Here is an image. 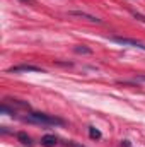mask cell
<instances>
[{
    "mask_svg": "<svg viewBox=\"0 0 145 147\" xmlns=\"http://www.w3.org/2000/svg\"><path fill=\"white\" fill-rule=\"evenodd\" d=\"M65 146H67V147H84V146H80V144H77V142H73V140L65 142Z\"/></svg>",
    "mask_w": 145,
    "mask_h": 147,
    "instance_id": "obj_11",
    "label": "cell"
},
{
    "mask_svg": "<svg viewBox=\"0 0 145 147\" xmlns=\"http://www.w3.org/2000/svg\"><path fill=\"white\" fill-rule=\"evenodd\" d=\"M7 101H10L12 106H17V108H28V110H29V105L24 103V101H19V99H7Z\"/></svg>",
    "mask_w": 145,
    "mask_h": 147,
    "instance_id": "obj_8",
    "label": "cell"
},
{
    "mask_svg": "<svg viewBox=\"0 0 145 147\" xmlns=\"http://www.w3.org/2000/svg\"><path fill=\"white\" fill-rule=\"evenodd\" d=\"M56 144H58V137H56V135H43V137H41V146L55 147Z\"/></svg>",
    "mask_w": 145,
    "mask_h": 147,
    "instance_id": "obj_5",
    "label": "cell"
},
{
    "mask_svg": "<svg viewBox=\"0 0 145 147\" xmlns=\"http://www.w3.org/2000/svg\"><path fill=\"white\" fill-rule=\"evenodd\" d=\"M133 80H135V82H145V75H137Z\"/></svg>",
    "mask_w": 145,
    "mask_h": 147,
    "instance_id": "obj_12",
    "label": "cell"
},
{
    "mask_svg": "<svg viewBox=\"0 0 145 147\" xmlns=\"http://www.w3.org/2000/svg\"><path fill=\"white\" fill-rule=\"evenodd\" d=\"M121 146H123V147H130V142H128V140H123V142H121Z\"/></svg>",
    "mask_w": 145,
    "mask_h": 147,
    "instance_id": "obj_13",
    "label": "cell"
},
{
    "mask_svg": "<svg viewBox=\"0 0 145 147\" xmlns=\"http://www.w3.org/2000/svg\"><path fill=\"white\" fill-rule=\"evenodd\" d=\"M28 123H36V125H65V121L55 115H48V113H38V111H31L28 116L22 118Z\"/></svg>",
    "mask_w": 145,
    "mask_h": 147,
    "instance_id": "obj_1",
    "label": "cell"
},
{
    "mask_svg": "<svg viewBox=\"0 0 145 147\" xmlns=\"http://www.w3.org/2000/svg\"><path fill=\"white\" fill-rule=\"evenodd\" d=\"M0 111H2L3 115H10V116H14V115H15V110H14V108H9V106H7V103H3V105H2Z\"/></svg>",
    "mask_w": 145,
    "mask_h": 147,
    "instance_id": "obj_9",
    "label": "cell"
},
{
    "mask_svg": "<svg viewBox=\"0 0 145 147\" xmlns=\"http://www.w3.org/2000/svg\"><path fill=\"white\" fill-rule=\"evenodd\" d=\"M89 135H91V139H101L103 137L101 132L97 128H94V127H89Z\"/></svg>",
    "mask_w": 145,
    "mask_h": 147,
    "instance_id": "obj_10",
    "label": "cell"
},
{
    "mask_svg": "<svg viewBox=\"0 0 145 147\" xmlns=\"http://www.w3.org/2000/svg\"><path fill=\"white\" fill-rule=\"evenodd\" d=\"M9 74H21V72H44L41 67H36V65H15V67H10L9 70H7Z\"/></svg>",
    "mask_w": 145,
    "mask_h": 147,
    "instance_id": "obj_3",
    "label": "cell"
},
{
    "mask_svg": "<svg viewBox=\"0 0 145 147\" xmlns=\"http://www.w3.org/2000/svg\"><path fill=\"white\" fill-rule=\"evenodd\" d=\"M73 51L79 53V55H92V50L87 48V46H84V45H77V46L73 48Z\"/></svg>",
    "mask_w": 145,
    "mask_h": 147,
    "instance_id": "obj_6",
    "label": "cell"
},
{
    "mask_svg": "<svg viewBox=\"0 0 145 147\" xmlns=\"http://www.w3.org/2000/svg\"><path fill=\"white\" fill-rule=\"evenodd\" d=\"M111 41L118 43V45H123V46H132V48H138V50H144L145 51V45L137 41V39H132V38H123V36H111Z\"/></svg>",
    "mask_w": 145,
    "mask_h": 147,
    "instance_id": "obj_2",
    "label": "cell"
},
{
    "mask_svg": "<svg viewBox=\"0 0 145 147\" xmlns=\"http://www.w3.org/2000/svg\"><path fill=\"white\" fill-rule=\"evenodd\" d=\"M17 139H19L22 144H26V146H31V144H33V142H31V137H29L28 134H24V132H19V134H17Z\"/></svg>",
    "mask_w": 145,
    "mask_h": 147,
    "instance_id": "obj_7",
    "label": "cell"
},
{
    "mask_svg": "<svg viewBox=\"0 0 145 147\" xmlns=\"http://www.w3.org/2000/svg\"><path fill=\"white\" fill-rule=\"evenodd\" d=\"M21 2H26V3H31V5H34V3H36L34 0H21Z\"/></svg>",
    "mask_w": 145,
    "mask_h": 147,
    "instance_id": "obj_14",
    "label": "cell"
},
{
    "mask_svg": "<svg viewBox=\"0 0 145 147\" xmlns=\"http://www.w3.org/2000/svg\"><path fill=\"white\" fill-rule=\"evenodd\" d=\"M68 16L80 17V19H85V21H89V22H97V24H101V22H103L99 17H96V16H91V14H85V12H80V10H70V12H68Z\"/></svg>",
    "mask_w": 145,
    "mask_h": 147,
    "instance_id": "obj_4",
    "label": "cell"
}]
</instances>
